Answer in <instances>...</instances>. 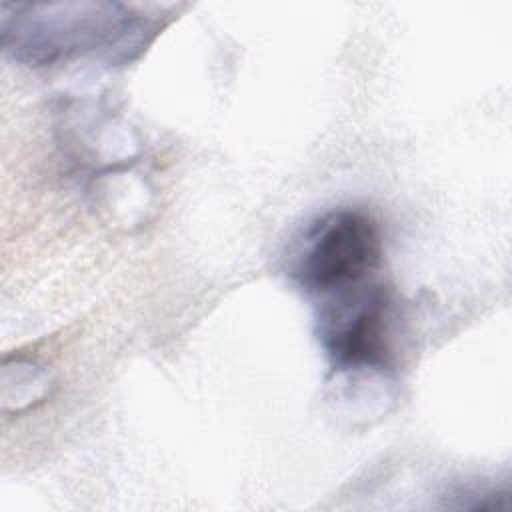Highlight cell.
I'll list each match as a JSON object with an SVG mask.
<instances>
[{
  "label": "cell",
  "instance_id": "6da1fadb",
  "mask_svg": "<svg viewBox=\"0 0 512 512\" xmlns=\"http://www.w3.org/2000/svg\"><path fill=\"white\" fill-rule=\"evenodd\" d=\"M2 42L20 62L42 66L74 56L132 60L154 24L118 2L2 4Z\"/></svg>",
  "mask_w": 512,
  "mask_h": 512
},
{
  "label": "cell",
  "instance_id": "7a4b0ae2",
  "mask_svg": "<svg viewBox=\"0 0 512 512\" xmlns=\"http://www.w3.org/2000/svg\"><path fill=\"white\" fill-rule=\"evenodd\" d=\"M382 262L376 220L354 208L332 210L314 220L298 242L292 276L314 294H334L368 282Z\"/></svg>",
  "mask_w": 512,
  "mask_h": 512
},
{
  "label": "cell",
  "instance_id": "3957f363",
  "mask_svg": "<svg viewBox=\"0 0 512 512\" xmlns=\"http://www.w3.org/2000/svg\"><path fill=\"white\" fill-rule=\"evenodd\" d=\"M390 320L388 290L368 280L326 296L318 338L338 370H384L390 358Z\"/></svg>",
  "mask_w": 512,
  "mask_h": 512
}]
</instances>
